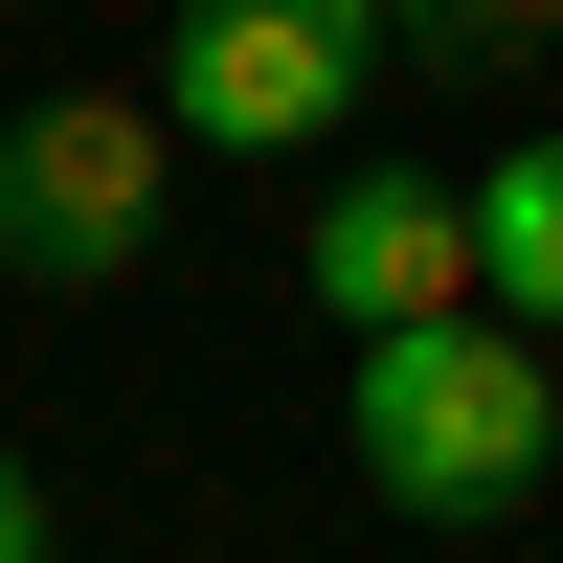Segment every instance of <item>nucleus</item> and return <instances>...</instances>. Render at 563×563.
I'll use <instances>...</instances> for the list:
<instances>
[{"instance_id":"obj_1","label":"nucleus","mask_w":563,"mask_h":563,"mask_svg":"<svg viewBox=\"0 0 563 563\" xmlns=\"http://www.w3.org/2000/svg\"><path fill=\"white\" fill-rule=\"evenodd\" d=\"M339 451L384 519H519L563 474V361L496 339V316H451V339H361L339 361Z\"/></svg>"},{"instance_id":"obj_2","label":"nucleus","mask_w":563,"mask_h":563,"mask_svg":"<svg viewBox=\"0 0 563 563\" xmlns=\"http://www.w3.org/2000/svg\"><path fill=\"white\" fill-rule=\"evenodd\" d=\"M384 90V0H180L158 23V135L180 158H339Z\"/></svg>"},{"instance_id":"obj_3","label":"nucleus","mask_w":563,"mask_h":563,"mask_svg":"<svg viewBox=\"0 0 563 563\" xmlns=\"http://www.w3.org/2000/svg\"><path fill=\"white\" fill-rule=\"evenodd\" d=\"M158 203H180L158 90H45V113H0V271H23V294H113V271L158 249Z\"/></svg>"},{"instance_id":"obj_4","label":"nucleus","mask_w":563,"mask_h":563,"mask_svg":"<svg viewBox=\"0 0 563 563\" xmlns=\"http://www.w3.org/2000/svg\"><path fill=\"white\" fill-rule=\"evenodd\" d=\"M294 294L339 316V339H451V316H474V203L406 180V158H339L316 225H294Z\"/></svg>"},{"instance_id":"obj_5","label":"nucleus","mask_w":563,"mask_h":563,"mask_svg":"<svg viewBox=\"0 0 563 563\" xmlns=\"http://www.w3.org/2000/svg\"><path fill=\"white\" fill-rule=\"evenodd\" d=\"M451 203H474V294H519V339H563V135L474 158Z\"/></svg>"},{"instance_id":"obj_6","label":"nucleus","mask_w":563,"mask_h":563,"mask_svg":"<svg viewBox=\"0 0 563 563\" xmlns=\"http://www.w3.org/2000/svg\"><path fill=\"white\" fill-rule=\"evenodd\" d=\"M563 45V0H384V68H519Z\"/></svg>"},{"instance_id":"obj_7","label":"nucleus","mask_w":563,"mask_h":563,"mask_svg":"<svg viewBox=\"0 0 563 563\" xmlns=\"http://www.w3.org/2000/svg\"><path fill=\"white\" fill-rule=\"evenodd\" d=\"M0 563H68V541H45V474H23V451H0Z\"/></svg>"}]
</instances>
